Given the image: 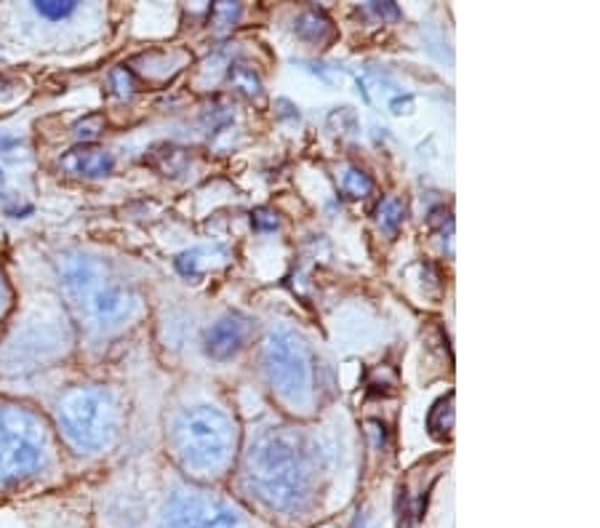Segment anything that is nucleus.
Listing matches in <instances>:
<instances>
[{
  "label": "nucleus",
  "instance_id": "obj_1",
  "mask_svg": "<svg viewBox=\"0 0 600 528\" xmlns=\"http://www.w3.org/2000/svg\"><path fill=\"white\" fill-rule=\"evenodd\" d=\"M248 491L270 510L296 515L312 499L315 459L307 440L291 427L264 430L243 462Z\"/></svg>",
  "mask_w": 600,
  "mask_h": 528
},
{
  "label": "nucleus",
  "instance_id": "obj_2",
  "mask_svg": "<svg viewBox=\"0 0 600 528\" xmlns=\"http://www.w3.org/2000/svg\"><path fill=\"white\" fill-rule=\"evenodd\" d=\"M64 299L91 331L107 334L128 326L142 312V296L99 256L70 251L56 264Z\"/></svg>",
  "mask_w": 600,
  "mask_h": 528
},
{
  "label": "nucleus",
  "instance_id": "obj_3",
  "mask_svg": "<svg viewBox=\"0 0 600 528\" xmlns=\"http://www.w3.org/2000/svg\"><path fill=\"white\" fill-rule=\"evenodd\" d=\"M171 446L184 470L211 478L230 464L235 451V424L214 406L187 408L171 427Z\"/></svg>",
  "mask_w": 600,
  "mask_h": 528
},
{
  "label": "nucleus",
  "instance_id": "obj_4",
  "mask_svg": "<svg viewBox=\"0 0 600 528\" xmlns=\"http://www.w3.org/2000/svg\"><path fill=\"white\" fill-rule=\"evenodd\" d=\"M56 427L75 454H96L115 443L120 406L104 387H72L56 403Z\"/></svg>",
  "mask_w": 600,
  "mask_h": 528
},
{
  "label": "nucleus",
  "instance_id": "obj_5",
  "mask_svg": "<svg viewBox=\"0 0 600 528\" xmlns=\"http://www.w3.org/2000/svg\"><path fill=\"white\" fill-rule=\"evenodd\" d=\"M51 456V435L35 411L0 403V491L35 478Z\"/></svg>",
  "mask_w": 600,
  "mask_h": 528
},
{
  "label": "nucleus",
  "instance_id": "obj_6",
  "mask_svg": "<svg viewBox=\"0 0 600 528\" xmlns=\"http://www.w3.org/2000/svg\"><path fill=\"white\" fill-rule=\"evenodd\" d=\"M264 371H267L272 392L283 403L299 411H307L312 406L315 387H318V368L302 336L291 331L270 334L264 344Z\"/></svg>",
  "mask_w": 600,
  "mask_h": 528
},
{
  "label": "nucleus",
  "instance_id": "obj_7",
  "mask_svg": "<svg viewBox=\"0 0 600 528\" xmlns=\"http://www.w3.org/2000/svg\"><path fill=\"white\" fill-rule=\"evenodd\" d=\"M67 344H70V334L62 326L59 315H51V312L32 315L0 347V371L14 376L30 374L35 368L62 358Z\"/></svg>",
  "mask_w": 600,
  "mask_h": 528
},
{
  "label": "nucleus",
  "instance_id": "obj_8",
  "mask_svg": "<svg viewBox=\"0 0 600 528\" xmlns=\"http://www.w3.org/2000/svg\"><path fill=\"white\" fill-rule=\"evenodd\" d=\"M160 528H246L230 502L203 491H179L168 502Z\"/></svg>",
  "mask_w": 600,
  "mask_h": 528
},
{
  "label": "nucleus",
  "instance_id": "obj_9",
  "mask_svg": "<svg viewBox=\"0 0 600 528\" xmlns=\"http://www.w3.org/2000/svg\"><path fill=\"white\" fill-rule=\"evenodd\" d=\"M243 339H246V323L238 315H224L206 331V352L216 360H227L243 347Z\"/></svg>",
  "mask_w": 600,
  "mask_h": 528
},
{
  "label": "nucleus",
  "instance_id": "obj_10",
  "mask_svg": "<svg viewBox=\"0 0 600 528\" xmlns=\"http://www.w3.org/2000/svg\"><path fill=\"white\" fill-rule=\"evenodd\" d=\"M62 166L75 176H104L110 174L115 160L107 150H99V147H78V150H70L64 155Z\"/></svg>",
  "mask_w": 600,
  "mask_h": 528
},
{
  "label": "nucleus",
  "instance_id": "obj_11",
  "mask_svg": "<svg viewBox=\"0 0 600 528\" xmlns=\"http://www.w3.org/2000/svg\"><path fill=\"white\" fill-rule=\"evenodd\" d=\"M294 30L296 35L302 40H307V43H326V40L334 35V27L328 22V16L323 14V11H315V8L304 11V14L296 19Z\"/></svg>",
  "mask_w": 600,
  "mask_h": 528
},
{
  "label": "nucleus",
  "instance_id": "obj_12",
  "mask_svg": "<svg viewBox=\"0 0 600 528\" xmlns=\"http://www.w3.org/2000/svg\"><path fill=\"white\" fill-rule=\"evenodd\" d=\"M451 427H454V395H446V398H440L438 403L430 408L427 430H430L435 438H448Z\"/></svg>",
  "mask_w": 600,
  "mask_h": 528
},
{
  "label": "nucleus",
  "instance_id": "obj_13",
  "mask_svg": "<svg viewBox=\"0 0 600 528\" xmlns=\"http://www.w3.org/2000/svg\"><path fill=\"white\" fill-rule=\"evenodd\" d=\"M342 192L347 198H366L374 190V182H371V176L366 171H360V168H347L342 174V182H339Z\"/></svg>",
  "mask_w": 600,
  "mask_h": 528
},
{
  "label": "nucleus",
  "instance_id": "obj_14",
  "mask_svg": "<svg viewBox=\"0 0 600 528\" xmlns=\"http://www.w3.org/2000/svg\"><path fill=\"white\" fill-rule=\"evenodd\" d=\"M406 219V208L398 198H387L382 200V206L376 208V224L382 227L384 232H395Z\"/></svg>",
  "mask_w": 600,
  "mask_h": 528
},
{
  "label": "nucleus",
  "instance_id": "obj_15",
  "mask_svg": "<svg viewBox=\"0 0 600 528\" xmlns=\"http://www.w3.org/2000/svg\"><path fill=\"white\" fill-rule=\"evenodd\" d=\"M230 80L235 83V86L243 91L246 96H259L262 94V83H259V78H256V72L251 70V67H246V64H235L230 70Z\"/></svg>",
  "mask_w": 600,
  "mask_h": 528
},
{
  "label": "nucleus",
  "instance_id": "obj_16",
  "mask_svg": "<svg viewBox=\"0 0 600 528\" xmlns=\"http://www.w3.org/2000/svg\"><path fill=\"white\" fill-rule=\"evenodd\" d=\"M32 11L43 16V19H48V22H62V19H67V16L78 11V3H51L48 0V3H35Z\"/></svg>",
  "mask_w": 600,
  "mask_h": 528
},
{
  "label": "nucleus",
  "instance_id": "obj_17",
  "mask_svg": "<svg viewBox=\"0 0 600 528\" xmlns=\"http://www.w3.org/2000/svg\"><path fill=\"white\" fill-rule=\"evenodd\" d=\"M110 83H112V88H115V94H118V96H131V91H134V78H131V72H128L126 67H118V70H112Z\"/></svg>",
  "mask_w": 600,
  "mask_h": 528
},
{
  "label": "nucleus",
  "instance_id": "obj_18",
  "mask_svg": "<svg viewBox=\"0 0 600 528\" xmlns=\"http://www.w3.org/2000/svg\"><path fill=\"white\" fill-rule=\"evenodd\" d=\"M254 224L259 227V230H275V227H278V219H275L270 211H256Z\"/></svg>",
  "mask_w": 600,
  "mask_h": 528
},
{
  "label": "nucleus",
  "instance_id": "obj_19",
  "mask_svg": "<svg viewBox=\"0 0 600 528\" xmlns=\"http://www.w3.org/2000/svg\"><path fill=\"white\" fill-rule=\"evenodd\" d=\"M8 302H11V294H8L6 280L0 278V318H3V312L8 310Z\"/></svg>",
  "mask_w": 600,
  "mask_h": 528
},
{
  "label": "nucleus",
  "instance_id": "obj_20",
  "mask_svg": "<svg viewBox=\"0 0 600 528\" xmlns=\"http://www.w3.org/2000/svg\"><path fill=\"white\" fill-rule=\"evenodd\" d=\"M3 184H6V174H3V168H0V190H3Z\"/></svg>",
  "mask_w": 600,
  "mask_h": 528
}]
</instances>
